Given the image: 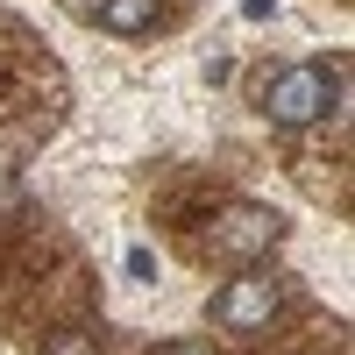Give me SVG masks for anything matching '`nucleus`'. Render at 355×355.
I'll return each mask as SVG.
<instances>
[{
	"label": "nucleus",
	"instance_id": "obj_1",
	"mask_svg": "<svg viewBox=\"0 0 355 355\" xmlns=\"http://www.w3.org/2000/svg\"><path fill=\"white\" fill-rule=\"evenodd\" d=\"M334 107H341V71H327V64H284L263 85V114H270L277 128H313V121H327Z\"/></svg>",
	"mask_w": 355,
	"mask_h": 355
},
{
	"label": "nucleus",
	"instance_id": "obj_2",
	"mask_svg": "<svg viewBox=\"0 0 355 355\" xmlns=\"http://www.w3.org/2000/svg\"><path fill=\"white\" fill-rule=\"evenodd\" d=\"M277 313H284V277H270V270H242L234 284H220V299H214V320L227 334H256V327H270Z\"/></svg>",
	"mask_w": 355,
	"mask_h": 355
},
{
	"label": "nucleus",
	"instance_id": "obj_3",
	"mask_svg": "<svg viewBox=\"0 0 355 355\" xmlns=\"http://www.w3.org/2000/svg\"><path fill=\"white\" fill-rule=\"evenodd\" d=\"M277 234H284V214H270V206H227L214 220V249L227 263H263L277 249Z\"/></svg>",
	"mask_w": 355,
	"mask_h": 355
},
{
	"label": "nucleus",
	"instance_id": "obj_4",
	"mask_svg": "<svg viewBox=\"0 0 355 355\" xmlns=\"http://www.w3.org/2000/svg\"><path fill=\"white\" fill-rule=\"evenodd\" d=\"M164 21V0H100V28L114 36H150Z\"/></svg>",
	"mask_w": 355,
	"mask_h": 355
},
{
	"label": "nucleus",
	"instance_id": "obj_5",
	"mask_svg": "<svg viewBox=\"0 0 355 355\" xmlns=\"http://www.w3.org/2000/svg\"><path fill=\"white\" fill-rule=\"evenodd\" d=\"M43 355H100V341L85 334V327H64V334H50V341H43Z\"/></svg>",
	"mask_w": 355,
	"mask_h": 355
},
{
	"label": "nucleus",
	"instance_id": "obj_6",
	"mask_svg": "<svg viewBox=\"0 0 355 355\" xmlns=\"http://www.w3.org/2000/svg\"><path fill=\"white\" fill-rule=\"evenodd\" d=\"M199 78H206V85H227V78H234V50H206Z\"/></svg>",
	"mask_w": 355,
	"mask_h": 355
},
{
	"label": "nucleus",
	"instance_id": "obj_7",
	"mask_svg": "<svg viewBox=\"0 0 355 355\" xmlns=\"http://www.w3.org/2000/svg\"><path fill=\"white\" fill-rule=\"evenodd\" d=\"M121 270H128L135 284H150V277H157V256H150V249H128V256H121Z\"/></svg>",
	"mask_w": 355,
	"mask_h": 355
},
{
	"label": "nucleus",
	"instance_id": "obj_8",
	"mask_svg": "<svg viewBox=\"0 0 355 355\" xmlns=\"http://www.w3.org/2000/svg\"><path fill=\"white\" fill-rule=\"evenodd\" d=\"M277 15V0H242V21H270Z\"/></svg>",
	"mask_w": 355,
	"mask_h": 355
},
{
	"label": "nucleus",
	"instance_id": "obj_9",
	"mask_svg": "<svg viewBox=\"0 0 355 355\" xmlns=\"http://www.w3.org/2000/svg\"><path fill=\"white\" fill-rule=\"evenodd\" d=\"M64 8H71L78 21H100V0H64Z\"/></svg>",
	"mask_w": 355,
	"mask_h": 355
},
{
	"label": "nucleus",
	"instance_id": "obj_10",
	"mask_svg": "<svg viewBox=\"0 0 355 355\" xmlns=\"http://www.w3.org/2000/svg\"><path fill=\"white\" fill-rule=\"evenodd\" d=\"M171 355H214V341H178Z\"/></svg>",
	"mask_w": 355,
	"mask_h": 355
}]
</instances>
